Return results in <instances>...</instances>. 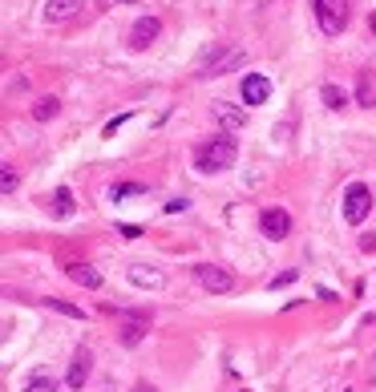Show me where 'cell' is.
Segmentation results:
<instances>
[{
  "instance_id": "6da1fadb",
  "label": "cell",
  "mask_w": 376,
  "mask_h": 392,
  "mask_svg": "<svg viewBox=\"0 0 376 392\" xmlns=\"http://www.w3.org/2000/svg\"><path fill=\"white\" fill-rule=\"evenodd\" d=\"M235 162V142L231 138H211L195 150V170L198 174H219V170H231Z\"/></svg>"
},
{
  "instance_id": "7a4b0ae2",
  "label": "cell",
  "mask_w": 376,
  "mask_h": 392,
  "mask_svg": "<svg viewBox=\"0 0 376 392\" xmlns=\"http://www.w3.org/2000/svg\"><path fill=\"white\" fill-rule=\"evenodd\" d=\"M372 211V190L364 186V182H352L348 190H344V223L348 227H360L364 218Z\"/></svg>"
},
{
  "instance_id": "3957f363",
  "label": "cell",
  "mask_w": 376,
  "mask_h": 392,
  "mask_svg": "<svg viewBox=\"0 0 376 392\" xmlns=\"http://www.w3.org/2000/svg\"><path fill=\"white\" fill-rule=\"evenodd\" d=\"M316 20H320V29L328 37L344 33V25H348V0H316Z\"/></svg>"
},
{
  "instance_id": "277c9868",
  "label": "cell",
  "mask_w": 376,
  "mask_h": 392,
  "mask_svg": "<svg viewBox=\"0 0 376 392\" xmlns=\"http://www.w3.org/2000/svg\"><path fill=\"white\" fill-rule=\"evenodd\" d=\"M195 271H198V283H202L211 295H227L231 287H235V275H231L227 267H219V263H202Z\"/></svg>"
},
{
  "instance_id": "5b68a950",
  "label": "cell",
  "mask_w": 376,
  "mask_h": 392,
  "mask_svg": "<svg viewBox=\"0 0 376 392\" xmlns=\"http://www.w3.org/2000/svg\"><path fill=\"white\" fill-rule=\"evenodd\" d=\"M117 320H122V344L126 348L142 344V336L150 332V315H142V311H117Z\"/></svg>"
},
{
  "instance_id": "8992f818",
  "label": "cell",
  "mask_w": 376,
  "mask_h": 392,
  "mask_svg": "<svg viewBox=\"0 0 376 392\" xmlns=\"http://www.w3.org/2000/svg\"><path fill=\"white\" fill-rule=\"evenodd\" d=\"M259 230L267 235V239H287V230H292V214L279 211V207H267V211L259 214Z\"/></svg>"
},
{
  "instance_id": "52a82bcc",
  "label": "cell",
  "mask_w": 376,
  "mask_h": 392,
  "mask_svg": "<svg viewBox=\"0 0 376 392\" xmlns=\"http://www.w3.org/2000/svg\"><path fill=\"white\" fill-rule=\"evenodd\" d=\"M214 122H219L227 133H235V130H243L247 126V110L231 105V101H214Z\"/></svg>"
},
{
  "instance_id": "ba28073f",
  "label": "cell",
  "mask_w": 376,
  "mask_h": 392,
  "mask_svg": "<svg viewBox=\"0 0 376 392\" xmlns=\"http://www.w3.org/2000/svg\"><path fill=\"white\" fill-rule=\"evenodd\" d=\"M267 98H271V81H267L263 73H247L243 77V101L247 105H263Z\"/></svg>"
},
{
  "instance_id": "9c48e42d",
  "label": "cell",
  "mask_w": 376,
  "mask_h": 392,
  "mask_svg": "<svg viewBox=\"0 0 376 392\" xmlns=\"http://www.w3.org/2000/svg\"><path fill=\"white\" fill-rule=\"evenodd\" d=\"M158 33H162V20H158V17H138V25L130 29V45H134V49H146Z\"/></svg>"
},
{
  "instance_id": "30bf717a",
  "label": "cell",
  "mask_w": 376,
  "mask_h": 392,
  "mask_svg": "<svg viewBox=\"0 0 376 392\" xmlns=\"http://www.w3.org/2000/svg\"><path fill=\"white\" fill-rule=\"evenodd\" d=\"M231 65H243V53H239V49L211 53V57L202 61V73H207V77H219V73H223V69H231Z\"/></svg>"
},
{
  "instance_id": "8fae6325",
  "label": "cell",
  "mask_w": 376,
  "mask_h": 392,
  "mask_svg": "<svg viewBox=\"0 0 376 392\" xmlns=\"http://www.w3.org/2000/svg\"><path fill=\"white\" fill-rule=\"evenodd\" d=\"M89 364H93V356H89L85 348H77V352H73V364H69V376H65L69 388H85V380H89Z\"/></svg>"
},
{
  "instance_id": "7c38bea8",
  "label": "cell",
  "mask_w": 376,
  "mask_h": 392,
  "mask_svg": "<svg viewBox=\"0 0 376 392\" xmlns=\"http://www.w3.org/2000/svg\"><path fill=\"white\" fill-rule=\"evenodd\" d=\"M82 8V0H45V20H73Z\"/></svg>"
},
{
  "instance_id": "4fadbf2b",
  "label": "cell",
  "mask_w": 376,
  "mask_h": 392,
  "mask_svg": "<svg viewBox=\"0 0 376 392\" xmlns=\"http://www.w3.org/2000/svg\"><path fill=\"white\" fill-rule=\"evenodd\" d=\"M130 283H134V287H150V292H154V287H162L166 279H162V271H154V267H146V263H134V267H130Z\"/></svg>"
},
{
  "instance_id": "5bb4252c",
  "label": "cell",
  "mask_w": 376,
  "mask_h": 392,
  "mask_svg": "<svg viewBox=\"0 0 376 392\" xmlns=\"http://www.w3.org/2000/svg\"><path fill=\"white\" fill-rule=\"evenodd\" d=\"M20 392H57V380H53V372H45V368H33V372L20 380Z\"/></svg>"
},
{
  "instance_id": "9a60e30c",
  "label": "cell",
  "mask_w": 376,
  "mask_h": 392,
  "mask_svg": "<svg viewBox=\"0 0 376 392\" xmlns=\"http://www.w3.org/2000/svg\"><path fill=\"white\" fill-rule=\"evenodd\" d=\"M69 279L82 283V287H89V292H98V287H101V275L89 267V263H69Z\"/></svg>"
},
{
  "instance_id": "2e32d148",
  "label": "cell",
  "mask_w": 376,
  "mask_h": 392,
  "mask_svg": "<svg viewBox=\"0 0 376 392\" xmlns=\"http://www.w3.org/2000/svg\"><path fill=\"white\" fill-rule=\"evenodd\" d=\"M138 195H146L142 182H117V186H110V198H114V202H122V198H138Z\"/></svg>"
},
{
  "instance_id": "e0dca14e",
  "label": "cell",
  "mask_w": 376,
  "mask_h": 392,
  "mask_svg": "<svg viewBox=\"0 0 376 392\" xmlns=\"http://www.w3.org/2000/svg\"><path fill=\"white\" fill-rule=\"evenodd\" d=\"M320 98H324L328 110H344V105H348V93H344L340 85H324V89H320Z\"/></svg>"
},
{
  "instance_id": "ac0fdd59",
  "label": "cell",
  "mask_w": 376,
  "mask_h": 392,
  "mask_svg": "<svg viewBox=\"0 0 376 392\" xmlns=\"http://www.w3.org/2000/svg\"><path fill=\"white\" fill-rule=\"evenodd\" d=\"M356 98H360V105H376V85H372V73H360Z\"/></svg>"
},
{
  "instance_id": "d6986e66",
  "label": "cell",
  "mask_w": 376,
  "mask_h": 392,
  "mask_svg": "<svg viewBox=\"0 0 376 392\" xmlns=\"http://www.w3.org/2000/svg\"><path fill=\"white\" fill-rule=\"evenodd\" d=\"M53 202H57V214H61V218H69V214H73V190H69V186H57Z\"/></svg>"
},
{
  "instance_id": "ffe728a7",
  "label": "cell",
  "mask_w": 376,
  "mask_h": 392,
  "mask_svg": "<svg viewBox=\"0 0 376 392\" xmlns=\"http://www.w3.org/2000/svg\"><path fill=\"white\" fill-rule=\"evenodd\" d=\"M57 110H61V105H57V98H41V101L33 105V117H37V122H49Z\"/></svg>"
},
{
  "instance_id": "44dd1931",
  "label": "cell",
  "mask_w": 376,
  "mask_h": 392,
  "mask_svg": "<svg viewBox=\"0 0 376 392\" xmlns=\"http://www.w3.org/2000/svg\"><path fill=\"white\" fill-rule=\"evenodd\" d=\"M45 308L61 311V315H73V320H85V311H82V308H73V303H65V299H45Z\"/></svg>"
},
{
  "instance_id": "7402d4cb",
  "label": "cell",
  "mask_w": 376,
  "mask_h": 392,
  "mask_svg": "<svg viewBox=\"0 0 376 392\" xmlns=\"http://www.w3.org/2000/svg\"><path fill=\"white\" fill-rule=\"evenodd\" d=\"M0 170H4V182H0V186H4V195H17V170H13L8 162L0 166Z\"/></svg>"
},
{
  "instance_id": "603a6c76",
  "label": "cell",
  "mask_w": 376,
  "mask_h": 392,
  "mask_svg": "<svg viewBox=\"0 0 376 392\" xmlns=\"http://www.w3.org/2000/svg\"><path fill=\"white\" fill-rule=\"evenodd\" d=\"M295 279H299V271H283V275H275L267 287H271V292H279V287H287V283H295Z\"/></svg>"
},
{
  "instance_id": "cb8c5ba5",
  "label": "cell",
  "mask_w": 376,
  "mask_h": 392,
  "mask_svg": "<svg viewBox=\"0 0 376 392\" xmlns=\"http://www.w3.org/2000/svg\"><path fill=\"white\" fill-rule=\"evenodd\" d=\"M186 207H190L186 198H170V202H166V214H179V211H186Z\"/></svg>"
},
{
  "instance_id": "d4e9b609",
  "label": "cell",
  "mask_w": 376,
  "mask_h": 392,
  "mask_svg": "<svg viewBox=\"0 0 376 392\" xmlns=\"http://www.w3.org/2000/svg\"><path fill=\"white\" fill-rule=\"evenodd\" d=\"M117 235H122V239H138V235H142V227H117Z\"/></svg>"
},
{
  "instance_id": "484cf974",
  "label": "cell",
  "mask_w": 376,
  "mask_h": 392,
  "mask_svg": "<svg viewBox=\"0 0 376 392\" xmlns=\"http://www.w3.org/2000/svg\"><path fill=\"white\" fill-rule=\"evenodd\" d=\"M134 392H154V388H150V384H134Z\"/></svg>"
},
{
  "instance_id": "4316f807",
  "label": "cell",
  "mask_w": 376,
  "mask_h": 392,
  "mask_svg": "<svg viewBox=\"0 0 376 392\" xmlns=\"http://www.w3.org/2000/svg\"><path fill=\"white\" fill-rule=\"evenodd\" d=\"M101 4H105V8H114V4H126V0H101Z\"/></svg>"
},
{
  "instance_id": "83f0119b",
  "label": "cell",
  "mask_w": 376,
  "mask_h": 392,
  "mask_svg": "<svg viewBox=\"0 0 376 392\" xmlns=\"http://www.w3.org/2000/svg\"><path fill=\"white\" fill-rule=\"evenodd\" d=\"M239 392H251V388H239Z\"/></svg>"
},
{
  "instance_id": "f1b7e54d",
  "label": "cell",
  "mask_w": 376,
  "mask_h": 392,
  "mask_svg": "<svg viewBox=\"0 0 376 392\" xmlns=\"http://www.w3.org/2000/svg\"><path fill=\"white\" fill-rule=\"evenodd\" d=\"M344 392H348V388H344Z\"/></svg>"
}]
</instances>
